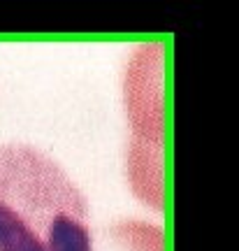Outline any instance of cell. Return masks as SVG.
I'll return each instance as SVG.
<instances>
[{
	"mask_svg": "<svg viewBox=\"0 0 239 251\" xmlns=\"http://www.w3.org/2000/svg\"><path fill=\"white\" fill-rule=\"evenodd\" d=\"M100 251H163V233L144 221H121L105 233Z\"/></svg>",
	"mask_w": 239,
	"mask_h": 251,
	"instance_id": "2",
	"label": "cell"
},
{
	"mask_svg": "<svg viewBox=\"0 0 239 251\" xmlns=\"http://www.w3.org/2000/svg\"><path fill=\"white\" fill-rule=\"evenodd\" d=\"M0 251H96L86 196L33 144H0Z\"/></svg>",
	"mask_w": 239,
	"mask_h": 251,
	"instance_id": "1",
	"label": "cell"
}]
</instances>
